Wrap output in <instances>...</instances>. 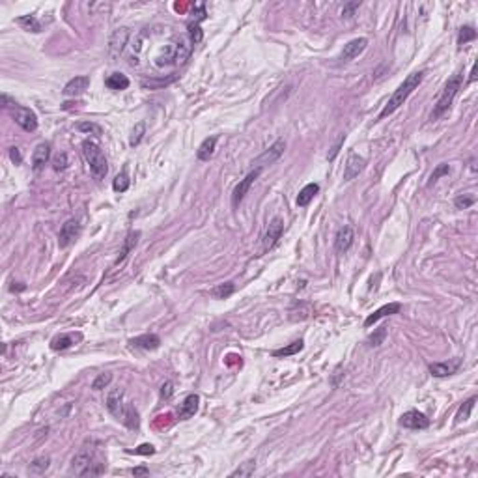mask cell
<instances>
[{"mask_svg": "<svg viewBox=\"0 0 478 478\" xmlns=\"http://www.w3.org/2000/svg\"><path fill=\"white\" fill-rule=\"evenodd\" d=\"M358 4H361V2H349V4H346V6H344V10H342V15L344 17H351V15H353V11L358 8Z\"/></svg>", "mask_w": 478, "mask_h": 478, "instance_id": "obj_46", "label": "cell"}, {"mask_svg": "<svg viewBox=\"0 0 478 478\" xmlns=\"http://www.w3.org/2000/svg\"><path fill=\"white\" fill-rule=\"evenodd\" d=\"M282 232H284V221L280 217H275L271 223H269V226H267V230H266V235H264V250L273 249V247L277 245L278 239H280Z\"/></svg>", "mask_w": 478, "mask_h": 478, "instance_id": "obj_9", "label": "cell"}, {"mask_svg": "<svg viewBox=\"0 0 478 478\" xmlns=\"http://www.w3.org/2000/svg\"><path fill=\"white\" fill-rule=\"evenodd\" d=\"M75 338H81V334H60V337L53 338V342H51V348L55 349V351H62V349H67L71 348L73 344H75Z\"/></svg>", "mask_w": 478, "mask_h": 478, "instance_id": "obj_26", "label": "cell"}, {"mask_svg": "<svg viewBox=\"0 0 478 478\" xmlns=\"http://www.w3.org/2000/svg\"><path fill=\"white\" fill-rule=\"evenodd\" d=\"M189 39L193 43H200L202 41V30L198 27V22H190L189 25Z\"/></svg>", "mask_w": 478, "mask_h": 478, "instance_id": "obj_41", "label": "cell"}, {"mask_svg": "<svg viewBox=\"0 0 478 478\" xmlns=\"http://www.w3.org/2000/svg\"><path fill=\"white\" fill-rule=\"evenodd\" d=\"M159 344H161V338L157 334H140L136 338H131V346L133 348H140L146 349V351H152V349H157Z\"/></svg>", "mask_w": 478, "mask_h": 478, "instance_id": "obj_20", "label": "cell"}, {"mask_svg": "<svg viewBox=\"0 0 478 478\" xmlns=\"http://www.w3.org/2000/svg\"><path fill=\"white\" fill-rule=\"evenodd\" d=\"M400 424H402L403 428L424 429V428H428L429 426V418L424 413H420V411L411 409V411H408V413H403L402 417H400Z\"/></svg>", "mask_w": 478, "mask_h": 478, "instance_id": "obj_11", "label": "cell"}, {"mask_svg": "<svg viewBox=\"0 0 478 478\" xmlns=\"http://www.w3.org/2000/svg\"><path fill=\"white\" fill-rule=\"evenodd\" d=\"M344 140H346V135H340V138L337 140V144H334V146L331 148V152L327 153V159H329V161H334V157H337L338 152H340V148H342Z\"/></svg>", "mask_w": 478, "mask_h": 478, "instance_id": "obj_44", "label": "cell"}, {"mask_svg": "<svg viewBox=\"0 0 478 478\" xmlns=\"http://www.w3.org/2000/svg\"><path fill=\"white\" fill-rule=\"evenodd\" d=\"M25 288H27V286H22V284H21V286H15V284H13V286H11V292H15V290H19V292H21V290H25Z\"/></svg>", "mask_w": 478, "mask_h": 478, "instance_id": "obj_51", "label": "cell"}, {"mask_svg": "<svg viewBox=\"0 0 478 478\" xmlns=\"http://www.w3.org/2000/svg\"><path fill=\"white\" fill-rule=\"evenodd\" d=\"M17 22L21 25V27H25L27 30H32V32H41V25L38 22V19L34 15H22L17 19Z\"/></svg>", "mask_w": 478, "mask_h": 478, "instance_id": "obj_33", "label": "cell"}, {"mask_svg": "<svg viewBox=\"0 0 478 478\" xmlns=\"http://www.w3.org/2000/svg\"><path fill=\"white\" fill-rule=\"evenodd\" d=\"M150 471H148L146 467H136V469H133V474H148Z\"/></svg>", "mask_w": 478, "mask_h": 478, "instance_id": "obj_50", "label": "cell"}, {"mask_svg": "<svg viewBox=\"0 0 478 478\" xmlns=\"http://www.w3.org/2000/svg\"><path fill=\"white\" fill-rule=\"evenodd\" d=\"M10 159L13 161L15 164H21L22 157H21V152H19V148H11L10 150Z\"/></svg>", "mask_w": 478, "mask_h": 478, "instance_id": "obj_47", "label": "cell"}, {"mask_svg": "<svg viewBox=\"0 0 478 478\" xmlns=\"http://www.w3.org/2000/svg\"><path fill=\"white\" fill-rule=\"evenodd\" d=\"M320 193V185L318 183H308V185H304L303 189H301V193H299V196H297V206L299 207H304V206H308L310 204V200L314 198L316 195Z\"/></svg>", "mask_w": 478, "mask_h": 478, "instance_id": "obj_23", "label": "cell"}, {"mask_svg": "<svg viewBox=\"0 0 478 478\" xmlns=\"http://www.w3.org/2000/svg\"><path fill=\"white\" fill-rule=\"evenodd\" d=\"M400 308H402V304H400V303H389V304H385V306H381V308L375 310L374 314H370L368 318H366V321H364V325L370 327V325H374L375 321H379L381 318H385V316L398 314V312H400Z\"/></svg>", "mask_w": 478, "mask_h": 478, "instance_id": "obj_18", "label": "cell"}, {"mask_svg": "<svg viewBox=\"0 0 478 478\" xmlns=\"http://www.w3.org/2000/svg\"><path fill=\"white\" fill-rule=\"evenodd\" d=\"M77 129L82 131V133H93V135H101V127L95 124H79Z\"/></svg>", "mask_w": 478, "mask_h": 478, "instance_id": "obj_43", "label": "cell"}, {"mask_svg": "<svg viewBox=\"0 0 478 478\" xmlns=\"http://www.w3.org/2000/svg\"><path fill=\"white\" fill-rule=\"evenodd\" d=\"M79 234H81V224L77 223L75 219H69V221H67V223L62 226V230H60L58 245L62 247V249L69 247V245L73 243L77 237H79Z\"/></svg>", "mask_w": 478, "mask_h": 478, "instance_id": "obj_10", "label": "cell"}, {"mask_svg": "<svg viewBox=\"0 0 478 478\" xmlns=\"http://www.w3.org/2000/svg\"><path fill=\"white\" fill-rule=\"evenodd\" d=\"M11 114H13L15 124L21 125L22 129L28 131V133H32V131L38 129V116L34 114L30 109H27V107H19V105H17V107H13Z\"/></svg>", "mask_w": 478, "mask_h": 478, "instance_id": "obj_7", "label": "cell"}, {"mask_svg": "<svg viewBox=\"0 0 478 478\" xmlns=\"http://www.w3.org/2000/svg\"><path fill=\"white\" fill-rule=\"evenodd\" d=\"M474 403H476V396L469 398L467 402H463V405L458 409V413H456V422H465V420L471 417V411H473Z\"/></svg>", "mask_w": 478, "mask_h": 478, "instance_id": "obj_30", "label": "cell"}, {"mask_svg": "<svg viewBox=\"0 0 478 478\" xmlns=\"http://www.w3.org/2000/svg\"><path fill=\"white\" fill-rule=\"evenodd\" d=\"M476 202V198H474L473 195H460L456 196V200H454V206L458 207V209H467V207H471Z\"/></svg>", "mask_w": 478, "mask_h": 478, "instance_id": "obj_37", "label": "cell"}, {"mask_svg": "<svg viewBox=\"0 0 478 478\" xmlns=\"http://www.w3.org/2000/svg\"><path fill=\"white\" fill-rule=\"evenodd\" d=\"M88 86H90V77H75L64 86V95H81Z\"/></svg>", "mask_w": 478, "mask_h": 478, "instance_id": "obj_19", "label": "cell"}, {"mask_svg": "<svg viewBox=\"0 0 478 478\" xmlns=\"http://www.w3.org/2000/svg\"><path fill=\"white\" fill-rule=\"evenodd\" d=\"M476 62L473 64V69H471V77H469V82H473V81H476Z\"/></svg>", "mask_w": 478, "mask_h": 478, "instance_id": "obj_49", "label": "cell"}, {"mask_svg": "<svg viewBox=\"0 0 478 478\" xmlns=\"http://www.w3.org/2000/svg\"><path fill=\"white\" fill-rule=\"evenodd\" d=\"M448 172H450V166H448V164H446V163H441L439 166H437V169L434 170V174L429 176V185H432V183H435V181H437V179H439L441 176L448 174Z\"/></svg>", "mask_w": 478, "mask_h": 478, "instance_id": "obj_40", "label": "cell"}, {"mask_svg": "<svg viewBox=\"0 0 478 478\" xmlns=\"http://www.w3.org/2000/svg\"><path fill=\"white\" fill-rule=\"evenodd\" d=\"M364 157L357 155L355 152H351L348 155V161H346V166H344V181H351V179L357 178L361 172L364 170Z\"/></svg>", "mask_w": 478, "mask_h": 478, "instance_id": "obj_12", "label": "cell"}, {"mask_svg": "<svg viewBox=\"0 0 478 478\" xmlns=\"http://www.w3.org/2000/svg\"><path fill=\"white\" fill-rule=\"evenodd\" d=\"M424 75H426V71H415V73H411V75L405 79V81L400 84V86L394 90V93H392L391 98H389V101H387V105L383 107V110L379 112V119L381 118H387L389 114H392L394 110H398L400 107H402L403 103H405V99L413 93L415 88H418V84L422 82Z\"/></svg>", "mask_w": 478, "mask_h": 478, "instance_id": "obj_1", "label": "cell"}, {"mask_svg": "<svg viewBox=\"0 0 478 478\" xmlns=\"http://www.w3.org/2000/svg\"><path fill=\"white\" fill-rule=\"evenodd\" d=\"M131 454H140V456H150V454H155V446H153V445H148V443H144V445L136 446L135 450H131Z\"/></svg>", "mask_w": 478, "mask_h": 478, "instance_id": "obj_42", "label": "cell"}, {"mask_svg": "<svg viewBox=\"0 0 478 478\" xmlns=\"http://www.w3.org/2000/svg\"><path fill=\"white\" fill-rule=\"evenodd\" d=\"M353 239H355L353 230L349 228V226H342V228L337 232V239H334V249H337V252H340V254L348 252L349 247L353 245Z\"/></svg>", "mask_w": 478, "mask_h": 478, "instance_id": "obj_16", "label": "cell"}, {"mask_svg": "<svg viewBox=\"0 0 478 478\" xmlns=\"http://www.w3.org/2000/svg\"><path fill=\"white\" fill-rule=\"evenodd\" d=\"M110 381H112V374H109V372H105V374H99L95 379H93L92 383V389L93 391H103L105 387L110 385Z\"/></svg>", "mask_w": 478, "mask_h": 478, "instance_id": "obj_36", "label": "cell"}, {"mask_svg": "<svg viewBox=\"0 0 478 478\" xmlns=\"http://www.w3.org/2000/svg\"><path fill=\"white\" fill-rule=\"evenodd\" d=\"M144 133H146V124H144V122H138V124L133 127V131H131V136H129L131 146H138L140 140L144 138Z\"/></svg>", "mask_w": 478, "mask_h": 478, "instance_id": "obj_31", "label": "cell"}, {"mask_svg": "<svg viewBox=\"0 0 478 478\" xmlns=\"http://www.w3.org/2000/svg\"><path fill=\"white\" fill-rule=\"evenodd\" d=\"M138 237H140V232H129V234H127V237L124 239V247H122V250H119L116 264L124 261L125 258H127V254H129L131 250L136 247V243H138Z\"/></svg>", "mask_w": 478, "mask_h": 478, "instance_id": "obj_24", "label": "cell"}, {"mask_svg": "<svg viewBox=\"0 0 478 478\" xmlns=\"http://www.w3.org/2000/svg\"><path fill=\"white\" fill-rule=\"evenodd\" d=\"M172 383L170 381H166L163 387H161V398H164V400H169L170 396H172V392H174V389H172Z\"/></svg>", "mask_w": 478, "mask_h": 478, "instance_id": "obj_45", "label": "cell"}, {"mask_svg": "<svg viewBox=\"0 0 478 478\" xmlns=\"http://www.w3.org/2000/svg\"><path fill=\"white\" fill-rule=\"evenodd\" d=\"M82 153L86 157V163L90 164V172H92L93 178L103 179L109 172V166H107V157L101 152V148L90 140H84L82 142Z\"/></svg>", "mask_w": 478, "mask_h": 478, "instance_id": "obj_3", "label": "cell"}, {"mask_svg": "<svg viewBox=\"0 0 478 478\" xmlns=\"http://www.w3.org/2000/svg\"><path fill=\"white\" fill-rule=\"evenodd\" d=\"M51 465V458L49 456H41V458H36L32 463H30V467H28V473L30 474H43L47 469H49Z\"/></svg>", "mask_w": 478, "mask_h": 478, "instance_id": "obj_28", "label": "cell"}, {"mask_svg": "<svg viewBox=\"0 0 478 478\" xmlns=\"http://www.w3.org/2000/svg\"><path fill=\"white\" fill-rule=\"evenodd\" d=\"M92 463H93L92 454H90V452H81V454H77V456L71 460L69 473L75 474V476H84L88 467H90Z\"/></svg>", "mask_w": 478, "mask_h": 478, "instance_id": "obj_14", "label": "cell"}, {"mask_svg": "<svg viewBox=\"0 0 478 478\" xmlns=\"http://www.w3.org/2000/svg\"><path fill=\"white\" fill-rule=\"evenodd\" d=\"M127 39H129V28L122 27L112 32V36H110V39H109V56L112 62H116V60L119 58V55L124 53L125 45H127Z\"/></svg>", "mask_w": 478, "mask_h": 478, "instance_id": "obj_4", "label": "cell"}, {"mask_svg": "<svg viewBox=\"0 0 478 478\" xmlns=\"http://www.w3.org/2000/svg\"><path fill=\"white\" fill-rule=\"evenodd\" d=\"M303 348H304L303 340H295V342H292L290 346H286V348L275 349V351H273V357H290V355L299 353Z\"/></svg>", "mask_w": 478, "mask_h": 478, "instance_id": "obj_27", "label": "cell"}, {"mask_svg": "<svg viewBox=\"0 0 478 478\" xmlns=\"http://www.w3.org/2000/svg\"><path fill=\"white\" fill-rule=\"evenodd\" d=\"M67 153H58L55 159H53V169L56 170V172H62V170H65L67 169Z\"/></svg>", "mask_w": 478, "mask_h": 478, "instance_id": "obj_38", "label": "cell"}, {"mask_svg": "<svg viewBox=\"0 0 478 478\" xmlns=\"http://www.w3.org/2000/svg\"><path fill=\"white\" fill-rule=\"evenodd\" d=\"M217 140L219 136L213 135V136H207L206 140L202 142L200 146H198V152H196V157L200 159V161H207V159L211 157L213 152H215V146H217Z\"/></svg>", "mask_w": 478, "mask_h": 478, "instance_id": "obj_22", "label": "cell"}, {"mask_svg": "<svg viewBox=\"0 0 478 478\" xmlns=\"http://www.w3.org/2000/svg\"><path fill=\"white\" fill-rule=\"evenodd\" d=\"M129 176H127V172H122V174H118L114 178V181H112V189L116 190V193H125V190L129 189Z\"/></svg>", "mask_w": 478, "mask_h": 478, "instance_id": "obj_34", "label": "cell"}, {"mask_svg": "<svg viewBox=\"0 0 478 478\" xmlns=\"http://www.w3.org/2000/svg\"><path fill=\"white\" fill-rule=\"evenodd\" d=\"M2 103H4V107H17L15 101H11V99L6 95V93H2Z\"/></svg>", "mask_w": 478, "mask_h": 478, "instance_id": "obj_48", "label": "cell"}, {"mask_svg": "<svg viewBox=\"0 0 478 478\" xmlns=\"http://www.w3.org/2000/svg\"><path fill=\"white\" fill-rule=\"evenodd\" d=\"M460 368V361H452V363H432L429 364V372L435 377H446V375H452L456 370Z\"/></svg>", "mask_w": 478, "mask_h": 478, "instance_id": "obj_21", "label": "cell"}, {"mask_svg": "<svg viewBox=\"0 0 478 478\" xmlns=\"http://www.w3.org/2000/svg\"><path fill=\"white\" fill-rule=\"evenodd\" d=\"M261 170H264V169H254L252 172H249V174L245 176V178L241 179L237 185H235L234 193H232V206L237 207L239 204L243 202L245 195H247V193H249V189H250V185H252L256 179H258V176L261 174Z\"/></svg>", "mask_w": 478, "mask_h": 478, "instance_id": "obj_6", "label": "cell"}, {"mask_svg": "<svg viewBox=\"0 0 478 478\" xmlns=\"http://www.w3.org/2000/svg\"><path fill=\"white\" fill-rule=\"evenodd\" d=\"M462 82H463V71H458V73H454V75L448 79L445 90L441 92L439 99H437V103H435L434 110H432V114H429V119H432V122H434V119H439L446 110L450 109L452 101L456 98V93L460 92V88H462Z\"/></svg>", "mask_w": 478, "mask_h": 478, "instance_id": "obj_2", "label": "cell"}, {"mask_svg": "<svg viewBox=\"0 0 478 478\" xmlns=\"http://www.w3.org/2000/svg\"><path fill=\"white\" fill-rule=\"evenodd\" d=\"M385 337H387V329L385 327H381V329H377V331L368 338V344L370 346H381L383 340H385Z\"/></svg>", "mask_w": 478, "mask_h": 478, "instance_id": "obj_39", "label": "cell"}, {"mask_svg": "<svg viewBox=\"0 0 478 478\" xmlns=\"http://www.w3.org/2000/svg\"><path fill=\"white\" fill-rule=\"evenodd\" d=\"M49 157H51V146L49 144H47V142L38 144V148L34 150V155H32L34 172H41V170L45 169V164L49 163Z\"/></svg>", "mask_w": 478, "mask_h": 478, "instance_id": "obj_15", "label": "cell"}, {"mask_svg": "<svg viewBox=\"0 0 478 478\" xmlns=\"http://www.w3.org/2000/svg\"><path fill=\"white\" fill-rule=\"evenodd\" d=\"M473 39H476V30H474L473 27L460 28V32H458V45H460V47L469 43V41H473Z\"/></svg>", "mask_w": 478, "mask_h": 478, "instance_id": "obj_32", "label": "cell"}, {"mask_svg": "<svg viewBox=\"0 0 478 478\" xmlns=\"http://www.w3.org/2000/svg\"><path fill=\"white\" fill-rule=\"evenodd\" d=\"M254 469H256V462L254 460H249V462H245L241 467L235 469L230 476H250V474L254 473Z\"/></svg>", "mask_w": 478, "mask_h": 478, "instance_id": "obj_35", "label": "cell"}, {"mask_svg": "<svg viewBox=\"0 0 478 478\" xmlns=\"http://www.w3.org/2000/svg\"><path fill=\"white\" fill-rule=\"evenodd\" d=\"M198 403H200V398L196 396V394H189V396L185 398L183 403L178 409L179 420H187V418L195 417V413L198 411Z\"/></svg>", "mask_w": 478, "mask_h": 478, "instance_id": "obj_17", "label": "cell"}, {"mask_svg": "<svg viewBox=\"0 0 478 478\" xmlns=\"http://www.w3.org/2000/svg\"><path fill=\"white\" fill-rule=\"evenodd\" d=\"M284 150H286V142H284L282 138H278V140L275 142L269 150H266L261 155H258V157L252 161V164H256V169H264V166H267V164H273L275 161L280 159V155L284 153Z\"/></svg>", "mask_w": 478, "mask_h": 478, "instance_id": "obj_5", "label": "cell"}, {"mask_svg": "<svg viewBox=\"0 0 478 478\" xmlns=\"http://www.w3.org/2000/svg\"><path fill=\"white\" fill-rule=\"evenodd\" d=\"M234 292H235L234 282H223V284H219V286H215V288L211 290V295L215 299H226L234 294Z\"/></svg>", "mask_w": 478, "mask_h": 478, "instance_id": "obj_29", "label": "cell"}, {"mask_svg": "<svg viewBox=\"0 0 478 478\" xmlns=\"http://www.w3.org/2000/svg\"><path fill=\"white\" fill-rule=\"evenodd\" d=\"M127 403L129 402L125 400V392L122 391V389H112V391L109 392V396H107V409H109L110 413L114 415L118 420H122V417H124Z\"/></svg>", "mask_w": 478, "mask_h": 478, "instance_id": "obj_8", "label": "cell"}, {"mask_svg": "<svg viewBox=\"0 0 478 478\" xmlns=\"http://www.w3.org/2000/svg\"><path fill=\"white\" fill-rule=\"evenodd\" d=\"M366 45H368V39H366V38L351 39L349 43L344 45L342 53H340V60H342V62H349V60L357 58V56L361 55L364 49H366Z\"/></svg>", "mask_w": 478, "mask_h": 478, "instance_id": "obj_13", "label": "cell"}, {"mask_svg": "<svg viewBox=\"0 0 478 478\" xmlns=\"http://www.w3.org/2000/svg\"><path fill=\"white\" fill-rule=\"evenodd\" d=\"M105 84H107V88H110V90H127V88H129V79H127L124 73H112V75L107 77Z\"/></svg>", "mask_w": 478, "mask_h": 478, "instance_id": "obj_25", "label": "cell"}]
</instances>
